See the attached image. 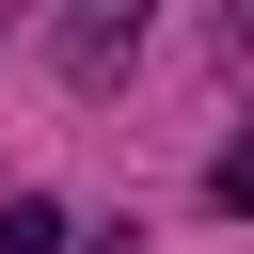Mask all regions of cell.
<instances>
[{"instance_id":"3957f363","label":"cell","mask_w":254,"mask_h":254,"mask_svg":"<svg viewBox=\"0 0 254 254\" xmlns=\"http://www.w3.org/2000/svg\"><path fill=\"white\" fill-rule=\"evenodd\" d=\"M206 190H222V206L254 222V143H222V175H206Z\"/></svg>"},{"instance_id":"277c9868","label":"cell","mask_w":254,"mask_h":254,"mask_svg":"<svg viewBox=\"0 0 254 254\" xmlns=\"http://www.w3.org/2000/svg\"><path fill=\"white\" fill-rule=\"evenodd\" d=\"M238 48H254V0H238Z\"/></svg>"},{"instance_id":"6da1fadb","label":"cell","mask_w":254,"mask_h":254,"mask_svg":"<svg viewBox=\"0 0 254 254\" xmlns=\"http://www.w3.org/2000/svg\"><path fill=\"white\" fill-rule=\"evenodd\" d=\"M127 48H143V0H79V16H64V48H48V64H64V79H79V95H95V79H111V64H127Z\"/></svg>"},{"instance_id":"7a4b0ae2","label":"cell","mask_w":254,"mask_h":254,"mask_svg":"<svg viewBox=\"0 0 254 254\" xmlns=\"http://www.w3.org/2000/svg\"><path fill=\"white\" fill-rule=\"evenodd\" d=\"M48 238H64V206L48 190H0V254H48Z\"/></svg>"}]
</instances>
